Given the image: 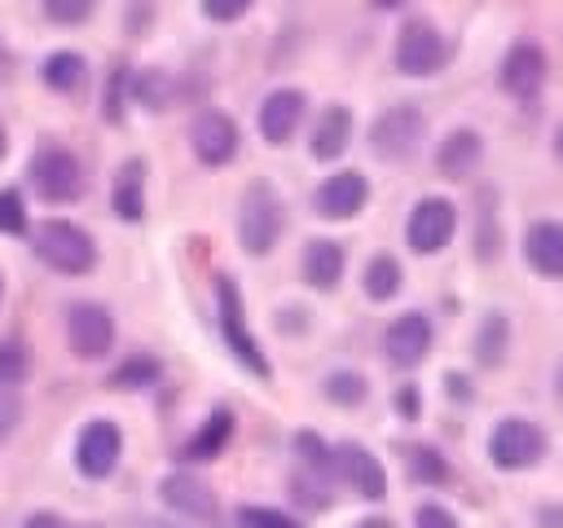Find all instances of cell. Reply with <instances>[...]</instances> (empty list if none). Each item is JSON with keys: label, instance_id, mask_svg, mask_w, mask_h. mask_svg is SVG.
<instances>
[{"label": "cell", "instance_id": "obj_26", "mask_svg": "<svg viewBox=\"0 0 563 528\" xmlns=\"http://www.w3.org/2000/svg\"><path fill=\"white\" fill-rule=\"evenodd\" d=\"M400 282H405V273H400V260H396V255L378 251V255L365 264V295H369V299H391V295L400 290Z\"/></svg>", "mask_w": 563, "mask_h": 528}, {"label": "cell", "instance_id": "obj_3", "mask_svg": "<svg viewBox=\"0 0 563 528\" xmlns=\"http://www.w3.org/2000/svg\"><path fill=\"white\" fill-rule=\"evenodd\" d=\"M35 198L44 202H79L84 194V163L66 145H40L26 172Z\"/></svg>", "mask_w": 563, "mask_h": 528}, {"label": "cell", "instance_id": "obj_40", "mask_svg": "<svg viewBox=\"0 0 563 528\" xmlns=\"http://www.w3.org/2000/svg\"><path fill=\"white\" fill-rule=\"evenodd\" d=\"M418 387H400L396 392V409H400V418H418Z\"/></svg>", "mask_w": 563, "mask_h": 528}, {"label": "cell", "instance_id": "obj_10", "mask_svg": "<svg viewBox=\"0 0 563 528\" xmlns=\"http://www.w3.org/2000/svg\"><path fill=\"white\" fill-rule=\"evenodd\" d=\"M216 304H220V330H224V339H229V348H233V356L251 370V374H260V378H268V361H264V352L255 348V339H251V330H246V321H242V299H238V286L229 282V277H220L216 282Z\"/></svg>", "mask_w": 563, "mask_h": 528}, {"label": "cell", "instance_id": "obj_38", "mask_svg": "<svg viewBox=\"0 0 563 528\" xmlns=\"http://www.w3.org/2000/svg\"><path fill=\"white\" fill-rule=\"evenodd\" d=\"M295 444H299V453H303L308 462H317V466H321V462H334V453H330V449L321 444V436H312V431H299Z\"/></svg>", "mask_w": 563, "mask_h": 528}, {"label": "cell", "instance_id": "obj_11", "mask_svg": "<svg viewBox=\"0 0 563 528\" xmlns=\"http://www.w3.org/2000/svg\"><path fill=\"white\" fill-rule=\"evenodd\" d=\"M158 497H163L167 510H176L185 519H198V524H216L220 519V502H216L211 484L198 480V475H189V471H172L158 484Z\"/></svg>", "mask_w": 563, "mask_h": 528}, {"label": "cell", "instance_id": "obj_8", "mask_svg": "<svg viewBox=\"0 0 563 528\" xmlns=\"http://www.w3.org/2000/svg\"><path fill=\"white\" fill-rule=\"evenodd\" d=\"M123 458V431L110 418H92L84 422L79 440H75V466L84 480H106Z\"/></svg>", "mask_w": 563, "mask_h": 528}, {"label": "cell", "instance_id": "obj_47", "mask_svg": "<svg viewBox=\"0 0 563 528\" xmlns=\"http://www.w3.org/2000/svg\"><path fill=\"white\" fill-rule=\"evenodd\" d=\"M0 304H4V273H0Z\"/></svg>", "mask_w": 563, "mask_h": 528}, {"label": "cell", "instance_id": "obj_4", "mask_svg": "<svg viewBox=\"0 0 563 528\" xmlns=\"http://www.w3.org/2000/svg\"><path fill=\"white\" fill-rule=\"evenodd\" d=\"M391 57H396V70L400 75L422 79V75H435L449 62V44H444V35L427 18H409L400 26V35H396V53Z\"/></svg>", "mask_w": 563, "mask_h": 528}, {"label": "cell", "instance_id": "obj_5", "mask_svg": "<svg viewBox=\"0 0 563 528\" xmlns=\"http://www.w3.org/2000/svg\"><path fill=\"white\" fill-rule=\"evenodd\" d=\"M488 458L501 471H523L545 458V431L528 418H501L488 436Z\"/></svg>", "mask_w": 563, "mask_h": 528}, {"label": "cell", "instance_id": "obj_12", "mask_svg": "<svg viewBox=\"0 0 563 528\" xmlns=\"http://www.w3.org/2000/svg\"><path fill=\"white\" fill-rule=\"evenodd\" d=\"M189 145H194L198 163L224 167V163L238 154V123H233V114H224V110H202V114L194 119V128H189Z\"/></svg>", "mask_w": 563, "mask_h": 528}, {"label": "cell", "instance_id": "obj_31", "mask_svg": "<svg viewBox=\"0 0 563 528\" xmlns=\"http://www.w3.org/2000/svg\"><path fill=\"white\" fill-rule=\"evenodd\" d=\"M0 233H9V238L31 233L26 229V202H22V189L18 185H4L0 189Z\"/></svg>", "mask_w": 563, "mask_h": 528}, {"label": "cell", "instance_id": "obj_24", "mask_svg": "<svg viewBox=\"0 0 563 528\" xmlns=\"http://www.w3.org/2000/svg\"><path fill=\"white\" fill-rule=\"evenodd\" d=\"M229 440H233V414H229V409H216V414L185 440V458H189V462H207V458H216Z\"/></svg>", "mask_w": 563, "mask_h": 528}, {"label": "cell", "instance_id": "obj_44", "mask_svg": "<svg viewBox=\"0 0 563 528\" xmlns=\"http://www.w3.org/2000/svg\"><path fill=\"white\" fill-rule=\"evenodd\" d=\"M554 396H559V405H563V361H559V370H554Z\"/></svg>", "mask_w": 563, "mask_h": 528}, {"label": "cell", "instance_id": "obj_14", "mask_svg": "<svg viewBox=\"0 0 563 528\" xmlns=\"http://www.w3.org/2000/svg\"><path fill=\"white\" fill-rule=\"evenodd\" d=\"M369 202V180L361 172H334L317 185L312 194V207L325 216V220H352L361 207Z\"/></svg>", "mask_w": 563, "mask_h": 528}, {"label": "cell", "instance_id": "obj_36", "mask_svg": "<svg viewBox=\"0 0 563 528\" xmlns=\"http://www.w3.org/2000/svg\"><path fill=\"white\" fill-rule=\"evenodd\" d=\"M413 528H457V519H453L444 506L427 502V506H418V510H413Z\"/></svg>", "mask_w": 563, "mask_h": 528}, {"label": "cell", "instance_id": "obj_45", "mask_svg": "<svg viewBox=\"0 0 563 528\" xmlns=\"http://www.w3.org/2000/svg\"><path fill=\"white\" fill-rule=\"evenodd\" d=\"M4 154H9V132H4V123H0V163H4Z\"/></svg>", "mask_w": 563, "mask_h": 528}, {"label": "cell", "instance_id": "obj_28", "mask_svg": "<svg viewBox=\"0 0 563 528\" xmlns=\"http://www.w3.org/2000/svg\"><path fill=\"white\" fill-rule=\"evenodd\" d=\"M128 92H132L141 106H150V110H163V106L176 97V92H172V75H163V70H141Z\"/></svg>", "mask_w": 563, "mask_h": 528}, {"label": "cell", "instance_id": "obj_1", "mask_svg": "<svg viewBox=\"0 0 563 528\" xmlns=\"http://www.w3.org/2000/svg\"><path fill=\"white\" fill-rule=\"evenodd\" d=\"M31 246L40 255V264L62 273V277H84V273L97 268V242L75 220H44V224H35Z\"/></svg>", "mask_w": 563, "mask_h": 528}, {"label": "cell", "instance_id": "obj_29", "mask_svg": "<svg viewBox=\"0 0 563 528\" xmlns=\"http://www.w3.org/2000/svg\"><path fill=\"white\" fill-rule=\"evenodd\" d=\"M325 396L334 400V405H361L365 396H369V383H365V374H356V370H334L330 378H325Z\"/></svg>", "mask_w": 563, "mask_h": 528}, {"label": "cell", "instance_id": "obj_16", "mask_svg": "<svg viewBox=\"0 0 563 528\" xmlns=\"http://www.w3.org/2000/svg\"><path fill=\"white\" fill-rule=\"evenodd\" d=\"M334 471L343 475V484H352V493H361V497H369V502H378V497L387 493V471H383V462H378L369 449H361V444H339V449H334Z\"/></svg>", "mask_w": 563, "mask_h": 528}, {"label": "cell", "instance_id": "obj_43", "mask_svg": "<svg viewBox=\"0 0 563 528\" xmlns=\"http://www.w3.org/2000/svg\"><path fill=\"white\" fill-rule=\"evenodd\" d=\"M554 158H559V163H563V123H559V128H554Z\"/></svg>", "mask_w": 563, "mask_h": 528}, {"label": "cell", "instance_id": "obj_46", "mask_svg": "<svg viewBox=\"0 0 563 528\" xmlns=\"http://www.w3.org/2000/svg\"><path fill=\"white\" fill-rule=\"evenodd\" d=\"M356 528H391L387 519H365V524H356Z\"/></svg>", "mask_w": 563, "mask_h": 528}, {"label": "cell", "instance_id": "obj_15", "mask_svg": "<svg viewBox=\"0 0 563 528\" xmlns=\"http://www.w3.org/2000/svg\"><path fill=\"white\" fill-rule=\"evenodd\" d=\"M541 84H545V53L532 40L510 44L501 57V88L510 97H537Z\"/></svg>", "mask_w": 563, "mask_h": 528}, {"label": "cell", "instance_id": "obj_13", "mask_svg": "<svg viewBox=\"0 0 563 528\" xmlns=\"http://www.w3.org/2000/svg\"><path fill=\"white\" fill-rule=\"evenodd\" d=\"M431 352V321L422 312H400L383 334V356L396 370H413Z\"/></svg>", "mask_w": 563, "mask_h": 528}, {"label": "cell", "instance_id": "obj_32", "mask_svg": "<svg viewBox=\"0 0 563 528\" xmlns=\"http://www.w3.org/2000/svg\"><path fill=\"white\" fill-rule=\"evenodd\" d=\"M92 4H97V0H40L44 18L57 22V26H79V22H88V18H92Z\"/></svg>", "mask_w": 563, "mask_h": 528}, {"label": "cell", "instance_id": "obj_23", "mask_svg": "<svg viewBox=\"0 0 563 528\" xmlns=\"http://www.w3.org/2000/svg\"><path fill=\"white\" fill-rule=\"evenodd\" d=\"M40 79H44V88H53V92H79L84 79H88V62H84V53H75V48H53V53L40 62Z\"/></svg>", "mask_w": 563, "mask_h": 528}, {"label": "cell", "instance_id": "obj_20", "mask_svg": "<svg viewBox=\"0 0 563 528\" xmlns=\"http://www.w3.org/2000/svg\"><path fill=\"white\" fill-rule=\"evenodd\" d=\"M479 163H484V141H479L475 128H453V132L440 141V150H435V167H440V176H449V180H466Z\"/></svg>", "mask_w": 563, "mask_h": 528}, {"label": "cell", "instance_id": "obj_34", "mask_svg": "<svg viewBox=\"0 0 563 528\" xmlns=\"http://www.w3.org/2000/svg\"><path fill=\"white\" fill-rule=\"evenodd\" d=\"M238 524H242V528H303L299 519H290V515L277 510V506H242V510H238Z\"/></svg>", "mask_w": 563, "mask_h": 528}, {"label": "cell", "instance_id": "obj_19", "mask_svg": "<svg viewBox=\"0 0 563 528\" xmlns=\"http://www.w3.org/2000/svg\"><path fill=\"white\" fill-rule=\"evenodd\" d=\"M347 141H352V110H347V106H325V110L317 114V123H312L308 154H312L317 163H334V158H343Z\"/></svg>", "mask_w": 563, "mask_h": 528}, {"label": "cell", "instance_id": "obj_22", "mask_svg": "<svg viewBox=\"0 0 563 528\" xmlns=\"http://www.w3.org/2000/svg\"><path fill=\"white\" fill-rule=\"evenodd\" d=\"M343 277V246L330 238H312L303 246V282L317 290H334Z\"/></svg>", "mask_w": 563, "mask_h": 528}, {"label": "cell", "instance_id": "obj_2", "mask_svg": "<svg viewBox=\"0 0 563 528\" xmlns=\"http://www.w3.org/2000/svg\"><path fill=\"white\" fill-rule=\"evenodd\" d=\"M286 229V207L268 180H251L238 202V242L246 255H268Z\"/></svg>", "mask_w": 563, "mask_h": 528}, {"label": "cell", "instance_id": "obj_18", "mask_svg": "<svg viewBox=\"0 0 563 528\" xmlns=\"http://www.w3.org/2000/svg\"><path fill=\"white\" fill-rule=\"evenodd\" d=\"M299 123H303V92L299 88H277V92L264 97V106H260V136L268 145H286Z\"/></svg>", "mask_w": 563, "mask_h": 528}, {"label": "cell", "instance_id": "obj_39", "mask_svg": "<svg viewBox=\"0 0 563 528\" xmlns=\"http://www.w3.org/2000/svg\"><path fill=\"white\" fill-rule=\"evenodd\" d=\"M22 422V400L18 396H0V444L9 440V431Z\"/></svg>", "mask_w": 563, "mask_h": 528}, {"label": "cell", "instance_id": "obj_41", "mask_svg": "<svg viewBox=\"0 0 563 528\" xmlns=\"http://www.w3.org/2000/svg\"><path fill=\"white\" fill-rule=\"evenodd\" d=\"M22 528H70V524H66L62 515H53V510H35V515H31Z\"/></svg>", "mask_w": 563, "mask_h": 528}, {"label": "cell", "instance_id": "obj_33", "mask_svg": "<svg viewBox=\"0 0 563 528\" xmlns=\"http://www.w3.org/2000/svg\"><path fill=\"white\" fill-rule=\"evenodd\" d=\"M409 471H413L422 484H449V462H444L435 449H413V453H409Z\"/></svg>", "mask_w": 563, "mask_h": 528}, {"label": "cell", "instance_id": "obj_30", "mask_svg": "<svg viewBox=\"0 0 563 528\" xmlns=\"http://www.w3.org/2000/svg\"><path fill=\"white\" fill-rule=\"evenodd\" d=\"M31 374V352L22 339H4L0 343V387H18Z\"/></svg>", "mask_w": 563, "mask_h": 528}, {"label": "cell", "instance_id": "obj_49", "mask_svg": "<svg viewBox=\"0 0 563 528\" xmlns=\"http://www.w3.org/2000/svg\"><path fill=\"white\" fill-rule=\"evenodd\" d=\"M70 528H88V524H70Z\"/></svg>", "mask_w": 563, "mask_h": 528}, {"label": "cell", "instance_id": "obj_9", "mask_svg": "<svg viewBox=\"0 0 563 528\" xmlns=\"http://www.w3.org/2000/svg\"><path fill=\"white\" fill-rule=\"evenodd\" d=\"M453 229H457L453 202H444V198H422V202H413V211H409L405 238H409V246H413L418 255H435V251H444V246L453 242Z\"/></svg>", "mask_w": 563, "mask_h": 528}, {"label": "cell", "instance_id": "obj_27", "mask_svg": "<svg viewBox=\"0 0 563 528\" xmlns=\"http://www.w3.org/2000/svg\"><path fill=\"white\" fill-rule=\"evenodd\" d=\"M158 374H163V365L154 361V356H128V361H119V370L106 378L114 392H136V387H150V383H158Z\"/></svg>", "mask_w": 563, "mask_h": 528}, {"label": "cell", "instance_id": "obj_48", "mask_svg": "<svg viewBox=\"0 0 563 528\" xmlns=\"http://www.w3.org/2000/svg\"><path fill=\"white\" fill-rule=\"evenodd\" d=\"M378 4H400V0H378Z\"/></svg>", "mask_w": 563, "mask_h": 528}, {"label": "cell", "instance_id": "obj_42", "mask_svg": "<svg viewBox=\"0 0 563 528\" xmlns=\"http://www.w3.org/2000/svg\"><path fill=\"white\" fill-rule=\"evenodd\" d=\"M537 524L541 528H563V506H541L537 510Z\"/></svg>", "mask_w": 563, "mask_h": 528}, {"label": "cell", "instance_id": "obj_17", "mask_svg": "<svg viewBox=\"0 0 563 528\" xmlns=\"http://www.w3.org/2000/svg\"><path fill=\"white\" fill-rule=\"evenodd\" d=\"M523 260L537 277H563V220H532L523 229Z\"/></svg>", "mask_w": 563, "mask_h": 528}, {"label": "cell", "instance_id": "obj_35", "mask_svg": "<svg viewBox=\"0 0 563 528\" xmlns=\"http://www.w3.org/2000/svg\"><path fill=\"white\" fill-rule=\"evenodd\" d=\"M251 4H255V0H202V13H207L211 22H238Z\"/></svg>", "mask_w": 563, "mask_h": 528}, {"label": "cell", "instance_id": "obj_21", "mask_svg": "<svg viewBox=\"0 0 563 528\" xmlns=\"http://www.w3.org/2000/svg\"><path fill=\"white\" fill-rule=\"evenodd\" d=\"M110 207L119 220H145V163L141 158H128L119 172H114V185H110Z\"/></svg>", "mask_w": 563, "mask_h": 528}, {"label": "cell", "instance_id": "obj_6", "mask_svg": "<svg viewBox=\"0 0 563 528\" xmlns=\"http://www.w3.org/2000/svg\"><path fill=\"white\" fill-rule=\"evenodd\" d=\"M422 132H427V119H422L418 106H391V110L378 114V123L369 132V145H374V154H383L391 163H405L422 145Z\"/></svg>", "mask_w": 563, "mask_h": 528}, {"label": "cell", "instance_id": "obj_37", "mask_svg": "<svg viewBox=\"0 0 563 528\" xmlns=\"http://www.w3.org/2000/svg\"><path fill=\"white\" fill-rule=\"evenodd\" d=\"M295 497L308 502V506H317V510L330 506V488L325 484H308V475H295Z\"/></svg>", "mask_w": 563, "mask_h": 528}, {"label": "cell", "instance_id": "obj_25", "mask_svg": "<svg viewBox=\"0 0 563 528\" xmlns=\"http://www.w3.org/2000/svg\"><path fill=\"white\" fill-rule=\"evenodd\" d=\"M506 343H510V321L501 312H488L479 321V334H475V361L484 370H497L506 361Z\"/></svg>", "mask_w": 563, "mask_h": 528}, {"label": "cell", "instance_id": "obj_7", "mask_svg": "<svg viewBox=\"0 0 563 528\" xmlns=\"http://www.w3.org/2000/svg\"><path fill=\"white\" fill-rule=\"evenodd\" d=\"M66 343H70V352L84 356V361L106 356V352L114 348V317H110L101 304H92V299L70 304V308H66Z\"/></svg>", "mask_w": 563, "mask_h": 528}]
</instances>
